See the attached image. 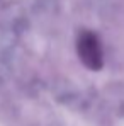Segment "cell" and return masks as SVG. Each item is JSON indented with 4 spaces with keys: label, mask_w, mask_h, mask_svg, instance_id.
<instances>
[{
    "label": "cell",
    "mask_w": 124,
    "mask_h": 126,
    "mask_svg": "<svg viewBox=\"0 0 124 126\" xmlns=\"http://www.w3.org/2000/svg\"><path fill=\"white\" fill-rule=\"evenodd\" d=\"M78 55L82 62L92 70H99L102 66V49L92 34H83L78 39Z\"/></svg>",
    "instance_id": "cell-1"
}]
</instances>
